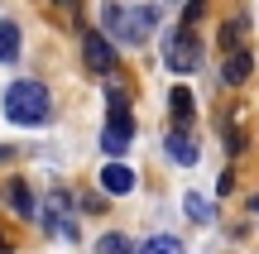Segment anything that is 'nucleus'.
Masks as SVG:
<instances>
[{
    "mask_svg": "<svg viewBox=\"0 0 259 254\" xmlns=\"http://www.w3.org/2000/svg\"><path fill=\"white\" fill-rule=\"evenodd\" d=\"M163 10H168V0H101L106 29H111V38L125 43V48L149 43L154 29L163 24Z\"/></svg>",
    "mask_w": 259,
    "mask_h": 254,
    "instance_id": "f257e3e1",
    "label": "nucleus"
},
{
    "mask_svg": "<svg viewBox=\"0 0 259 254\" xmlns=\"http://www.w3.org/2000/svg\"><path fill=\"white\" fill-rule=\"evenodd\" d=\"M0 106H5V120H10V125H24V130H34V125H48V120H53V91H48L44 82H34V77L10 82Z\"/></svg>",
    "mask_w": 259,
    "mask_h": 254,
    "instance_id": "f03ea898",
    "label": "nucleus"
},
{
    "mask_svg": "<svg viewBox=\"0 0 259 254\" xmlns=\"http://www.w3.org/2000/svg\"><path fill=\"white\" fill-rule=\"evenodd\" d=\"M111 82V77H106ZM135 144V115H130V91L120 82L106 86V125H101V149L106 159H120V154Z\"/></svg>",
    "mask_w": 259,
    "mask_h": 254,
    "instance_id": "7ed1b4c3",
    "label": "nucleus"
},
{
    "mask_svg": "<svg viewBox=\"0 0 259 254\" xmlns=\"http://www.w3.org/2000/svg\"><path fill=\"white\" fill-rule=\"evenodd\" d=\"M163 63H168V72H183V77L202 67V38L192 34V24H183V29H173V34H168Z\"/></svg>",
    "mask_w": 259,
    "mask_h": 254,
    "instance_id": "20e7f679",
    "label": "nucleus"
},
{
    "mask_svg": "<svg viewBox=\"0 0 259 254\" xmlns=\"http://www.w3.org/2000/svg\"><path fill=\"white\" fill-rule=\"evenodd\" d=\"M38 221H44L48 235L58 240H77V221H72V192L67 187H53L44 197V211H38Z\"/></svg>",
    "mask_w": 259,
    "mask_h": 254,
    "instance_id": "39448f33",
    "label": "nucleus"
},
{
    "mask_svg": "<svg viewBox=\"0 0 259 254\" xmlns=\"http://www.w3.org/2000/svg\"><path fill=\"white\" fill-rule=\"evenodd\" d=\"M82 63H87V72H92V77H111L115 67H120V63H115V38L87 29V34H82Z\"/></svg>",
    "mask_w": 259,
    "mask_h": 254,
    "instance_id": "423d86ee",
    "label": "nucleus"
},
{
    "mask_svg": "<svg viewBox=\"0 0 259 254\" xmlns=\"http://www.w3.org/2000/svg\"><path fill=\"white\" fill-rule=\"evenodd\" d=\"M250 72H254V53H250V48H231L226 63H221V82L226 86H240V82H250Z\"/></svg>",
    "mask_w": 259,
    "mask_h": 254,
    "instance_id": "0eeeda50",
    "label": "nucleus"
},
{
    "mask_svg": "<svg viewBox=\"0 0 259 254\" xmlns=\"http://www.w3.org/2000/svg\"><path fill=\"white\" fill-rule=\"evenodd\" d=\"M96 182H101V192H106V197H130V192H135V173H130L125 163H106Z\"/></svg>",
    "mask_w": 259,
    "mask_h": 254,
    "instance_id": "6e6552de",
    "label": "nucleus"
},
{
    "mask_svg": "<svg viewBox=\"0 0 259 254\" xmlns=\"http://www.w3.org/2000/svg\"><path fill=\"white\" fill-rule=\"evenodd\" d=\"M163 149H168V159H173V163H183V168H192V163L202 159V149H197V139H192L187 130H173Z\"/></svg>",
    "mask_w": 259,
    "mask_h": 254,
    "instance_id": "1a4fd4ad",
    "label": "nucleus"
},
{
    "mask_svg": "<svg viewBox=\"0 0 259 254\" xmlns=\"http://www.w3.org/2000/svg\"><path fill=\"white\" fill-rule=\"evenodd\" d=\"M168 115H173L178 130H187V125L197 120V101H192V91H187V86H178V91L168 96Z\"/></svg>",
    "mask_w": 259,
    "mask_h": 254,
    "instance_id": "9d476101",
    "label": "nucleus"
},
{
    "mask_svg": "<svg viewBox=\"0 0 259 254\" xmlns=\"http://www.w3.org/2000/svg\"><path fill=\"white\" fill-rule=\"evenodd\" d=\"M5 201L15 207V216H24V221H34V216H38V207H34V197H29V182H24V178H10Z\"/></svg>",
    "mask_w": 259,
    "mask_h": 254,
    "instance_id": "9b49d317",
    "label": "nucleus"
},
{
    "mask_svg": "<svg viewBox=\"0 0 259 254\" xmlns=\"http://www.w3.org/2000/svg\"><path fill=\"white\" fill-rule=\"evenodd\" d=\"M245 29H250V19H245V15H235V19H226V24H221V53H231V48H240V38H245Z\"/></svg>",
    "mask_w": 259,
    "mask_h": 254,
    "instance_id": "f8f14e48",
    "label": "nucleus"
},
{
    "mask_svg": "<svg viewBox=\"0 0 259 254\" xmlns=\"http://www.w3.org/2000/svg\"><path fill=\"white\" fill-rule=\"evenodd\" d=\"M183 211H187V216L197 221V226H206V221H216V207H211L206 197H197V192H187V197H183Z\"/></svg>",
    "mask_w": 259,
    "mask_h": 254,
    "instance_id": "ddd939ff",
    "label": "nucleus"
},
{
    "mask_svg": "<svg viewBox=\"0 0 259 254\" xmlns=\"http://www.w3.org/2000/svg\"><path fill=\"white\" fill-rule=\"evenodd\" d=\"M19 58V24H0V63H15Z\"/></svg>",
    "mask_w": 259,
    "mask_h": 254,
    "instance_id": "4468645a",
    "label": "nucleus"
},
{
    "mask_svg": "<svg viewBox=\"0 0 259 254\" xmlns=\"http://www.w3.org/2000/svg\"><path fill=\"white\" fill-rule=\"evenodd\" d=\"M96 254H139V249L130 245V240L120 235V230H106V235L96 240Z\"/></svg>",
    "mask_w": 259,
    "mask_h": 254,
    "instance_id": "2eb2a0df",
    "label": "nucleus"
},
{
    "mask_svg": "<svg viewBox=\"0 0 259 254\" xmlns=\"http://www.w3.org/2000/svg\"><path fill=\"white\" fill-rule=\"evenodd\" d=\"M139 254H183V240H178V235H154Z\"/></svg>",
    "mask_w": 259,
    "mask_h": 254,
    "instance_id": "dca6fc26",
    "label": "nucleus"
},
{
    "mask_svg": "<svg viewBox=\"0 0 259 254\" xmlns=\"http://www.w3.org/2000/svg\"><path fill=\"white\" fill-rule=\"evenodd\" d=\"M48 5L58 10V19H63V24H77V0H48Z\"/></svg>",
    "mask_w": 259,
    "mask_h": 254,
    "instance_id": "f3484780",
    "label": "nucleus"
},
{
    "mask_svg": "<svg viewBox=\"0 0 259 254\" xmlns=\"http://www.w3.org/2000/svg\"><path fill=\"white\" fill-rule=\"evenodd\" d=\"M0 254H10V235H0Z\"/></svg>",
    "mask_w": 259,
    "mask_h": 254,
    "instance_id": "a211bd4d",
    "label": "nucleus"
},
{
    "mask_svg": "<svg viewBox=\"0 0 259 254\" xmlns=\"http://www.w3.org/2000/svg\"><path fill=\"white\" fill-rule=\"evenodd\" d=\"M250 211H259V197H250Z\"/></svg>",
    "mask_w": 259,
    "mask_h": 254,
    "instance_id": "6ab92c4d",
    "label": "nucleus"
},
{
    "mask_svg": "<svg viewBox=\"0 0 259 254\" xmlns=\"http://www.w3.org/2000/svg\"><path fill=\"white\" fill-rule=\"evenodd\" d=\"M5 159H10V149H0V163H5Z\"/></svg>",
    "mask_w": 259,
    "mask_h": 254,
    "instance_id": "aec40b11",
    "label": "nucleus"
}]
</instances>
